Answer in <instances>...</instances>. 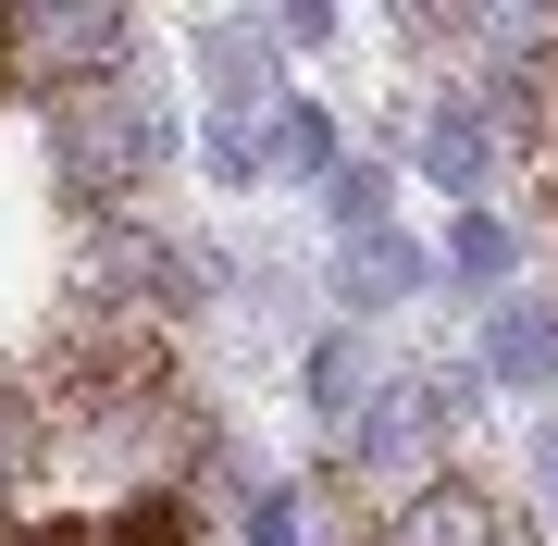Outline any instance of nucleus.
<instances>
[{"mask_svg":"<svg viewBox=\"0 0 558 546\" xmlns=\"http://www.w3.org/2000/svg\"><path fill=\"white\" fill-rule=\"evenodd\" d=\"M422 162H435L447 186H472V162H484V149H472V124H459V112H447V124H435V137H422Z\"/></svg>","mask_w":558,"mask_h":546,"instance_id":"20e7f679","label":"nucleus"},{"mask_svg":"<svg viewBox=\"0 0 558 546\" xmlns=\"http://www.w3.org/2000/svg\"><path fill=\"white\" fill-rule=\"evenodd\" d=\"M0 546H199L174 497H124V509H87V522H0Z\"/></svg>","mask_w":558,"mask_h":546,"instance_id":"f257e3e1","label":"nucleus"},{"mask_svg":"<svg viewBox=\"0 0 558 546\" xmlns=\"http://www.w3.org/2000/svg\"><path fill=\"white\" fill-rule=\"evenodd\" d=\"M385 546H497V522H484V497H472V485H422V497H398Z\"/></svg>","mask_w":558,"mask_h":546,"instance_id":"f03ea898","label":"nucleus"},{"mask_svg":"<svg viewBox=\"0 0 558 546\" xmlns=\"http://www.w3.org/2000/svg\"><path fill=\"white\" fill-rule=\"evenodd\" d=\"M546 460H558V435H546Z\"/></svg>","mask_w":558,"mask_h":546,"instance_id":"39448f33","label":"nucleus"},{"mask_svg":"<svg viewBox=\"0 0 558 546\" xmlns=\"http://www.w3.org/2000/svg\"><path fill=\"white\" fill-rule=\"evenodd\" d=\"M497 373L509 385H546L558 373V324H546V311H509V324H497Z\"/></svg>","mask_w":558,"mask_h":546,"instance_id":"7ed1b4c3","label":"nucleus"}]
</instances>
